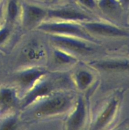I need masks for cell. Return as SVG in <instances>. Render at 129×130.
<instances>
[{"instance_id":"6da1fadb","label":"cell","mask_w":129,"mask_h":130,"mask_svg":"<svg viewBox=\"0 0 129 130\" xmlns=\"http://www.w3.org/2000/svg\"><path fill=\"white\" fill-rule=\"evenodd\" d=\"M38 29L48 32L69 34L92 40L86 30L77 24L71 23H45L38 27Z\"/></svg>"},{"instance_id":"7a4b0ae2","label":"cell","mask_w":129,"mask_h":130,"mask_svg":"<svg viewBox=\"0 0 129 130\" xmlns=\"http://www.w3.org/2000/svg\"><path fill=\"white\" fill-rule=\"evenodd\" d=\"M69 100L67 97L63 95L56 96L45 100L36 107L35 115L37 117L53 115L63 111L67 108Z\"/></svg>"},{"instance_id":"3957f363","label":"cell","mask_w":129,"mask_h":130,"mask_svg":"<svg viewBox=\"0 0 129 130\" xmlns=\"http://www.w3.org/2000/svg\"><path fill=\"white\" fill-rule=\"evenodd\" d=\"M51 40L57 46L80 54L89 53L92 51V48L86 43L70 38L53 35L51 37Z\"/></svg>"},{"instance_id":"277c9868","label":"cell","mask_w":129,"mask_h":130,"mask_svg":"<svg viewBox=\"0 0 129 130\" xmlns=\"http://www.w3.org/2000/svg\"><path fill=\"white\" fill-rule=\"evenodd\" d=\"M83 27L86 30L96 34L106 36H127L128 32L113 25L97 22L84 23Z\"/></svg>"},{"instance_id":"5b68a950","label":"cell","mask_w":129,"mask_h":130,"mask_svg":"<svg viewBox=\"0 0 129 130\" xmlns=\"http://www.w3.org/2000/svg\"><path fill=\"white\" fill-rule=\"evenodd\" d=\"M48 14L50 17L58 18L66 20H83L89 19V17L85 14L72 9L51 10L48 11Z\"/></svg>"},{"instance_id":"8992f818","label":"cell","mask_w":129,"mask_h":130,"mask_svg":"<svg viewBox=\"0 0 129 130\" xmlns=\"http://www.w3.org/2000/svg\"><path fill=\"white\" fill-rule=\"evenodd\" d=\"M53 89V84L50 81H44L36 85L26 96L24 102V106H27L30 104L38 97L49 94L52 91Z\"/></svg>"},{"instance_id":"52a82bcc","label":"cell","mask_w":129,"mask_h":130,"mask_svg":"<svg viewBox=\"0 0 129 130\" xmlns=\"http://www.w3.org/2000/svg\"><path fill=\"white\" fill-rule=\"evenodd\" d=\"M85 110L83 100L78 99L75 111L68 119V126L69 129H78L82 126L85 118Z\"/></svg>"},{"instance_id":"ba28073f","label":"cell","mask_w":129,"mask_h":130,"mask_svg":"<svg viewBox=\"0 0 129 130\" xmlns=\"http://www.w3.org/2000/svg\"><path fill=\"white\" fill-rule=\"evenodd\" d=\"M44 73L45 71L42 69H29L20 74L18 76V80L23 86L29 87L34 85L35 81L40 79Z\"/></svg>"},{"instance_id":"9c48e42d","label":"cell","mask_w":129,"mask_h":130,"mask_svg":"<svg viewBox=\"0 0 129 130\" xmlns=\"http://www.w3.org/2000/svg\"><path fill=\"white\" fill-rule=\"evenodd\" d=\"M116 107H117V101L116 99H113L106 107L105 110L97 118L96 124H95V129H100L102 128L106 123H108L115 113Z\"/></svg>"},{"instance_id":"30bf717a","label":"cell","mask_w":129,"mask_h":130,"mask_svg":"<svg viewBox=\"0 0 129 130\" xmlns=\"http://www.w3.org/2000/svg\"><path fill=\"white\" fill-rule=\"evenodd\" d=\"M46 15V11L40 8L28 5L25 9V20L27 24H32L40 21Z\"/></svg>"},{"instance_id":"8fae6325","label":"cell","mask_w":129,"mask_h":130,"mask_svg":"<svg viewBox=\"0 0 129 130\" xmlns=\"http://www.w3.org/2000/svg\"><path fill=\"white\" fill-rule=\"evenodd\" d=\"M16 96L14 91L9 88L3 89L0 91V110H9L16 104Z\"/></svg>"},{"instance_id":"7c38bea8","label":"cell","mask_w":129,"mask_h":130,"mask_svg":"<svg viewBox=\"0 0 129 130\" xmlns=\"http://www.w3.org/2000/svg\"><path fill=\"white\" fill-rule=\"evenodd\" d=\"M97 67L106 71H125L128 69V61H104L97 64Z\"/></svg>"},{"instance_id":"4fadbf2b","label":"cell","mask_w":129,"mask_h":130,"mask_svg":"<svg viewBox=\"0 0 129 130\" xmlns=\"http://www.w3.org/2000/svg\"><path fill=\"white\" fill-rule=\"evenodd\" d=\"M92 81V76L87 71H80L77 76V81L81 88H85Z\"/></svg>"},{"instance_id":"5bb4252c","label":"cell","mask_w":129,"mask_h":130,"mask_svg":"<svg viewBox=\"0 0 129 130\" xmlns=\"http://www.w3.org/2000/svg\"><path fill=\"white\" fill-rule=\"evenodd\" d=\"M54 57L56 62L58 63H61V64L73 63L76 61L75 58H73L70 55H68L67 53H63V52L58 50L54 52Z\"/></svg>"},{"instance_id":"9a60e30c","label":"cell","mask_w":129,"mask_h":130,"mask_svg":"<svg viewBox=\"0 0 129 130\" xmlns=\"http://www.w3.org/2000/svg\"><path fill=\"white\" fill-rule=\"evenodd\" d=\"M99 6L103 11L111 12L118 8V3L116 0H99Z\"/></svg>"},{"instance_id":"2e32d148","label":"cell","mask_w":129,"mask_h":130,"mask_svg":"<svg viewBox=\"0 0 129 130\" xmlns=\"http://www.w3.org/2000/svg\"><path fill=\"white\" fill-rule=\"evenodd\" d=\"M18 8L15 0H11L8 6V13L11 20H14L18 15Z\"/></svg>"},{"instance_id":"e0dca14e","label":"cell","mask_w":129,"mask_h":130,"mask_svg":"<svg viewBox=\"0 0 129 130\" xmlns=\"http://www.w3.org/2000/svg\"><path fill=\"white\" fill-rule=\"evenodd\" d=\"M44 53L40 50H37L35 48H30L27 52V55L28 58L30 60H37L43 55Z\"/></svg>"},{"instance_id":"ac0fdd59","label":"cell","mask_w":129,"mask_h":130,"mask_svg":"<svg viewBox=\"0 0 129 130\" xmlns=\"http://www.w3.org/2000/svg\"><path fill=\"white\" fill-rule=\"evenodd\" d=\"M16 128V121L15 119H9L1 125V129H13Z\"/></svg>"},{"instance_id":"d6986e66","label":"cell","mask_w":129,"mask_h":130,"mask_svg":"<svg viewBox=\"0 0 129 130\" xmlns=\"http://www.w3.org/2000/svg\"><path fill=\"white\" fill-rule=\"evenodd\" d=\"M9 34V30L7 28H3L0 30V44L7 38Z\"/></svg>"},{"instance_id":"ffe728a7","label":"cell","mask_w":129,"mask_h":130,"mask_svg":"<svg viewBox=\"0 0 129 130\" xmlns=\"http://www.w3.org/2000/svg\"><path fill=\"white\" fill-rule=\"evenodd\" d=\"M78 1L81 4L89 8H93L96 5L94 0H78Z\"/></svg>"},{"instance_id":"44dd1931","label":"cell","mask_w":129,"mask_h":130,"mask_svg":"<svg viewBox=\"0 0 129 130\" xmlns=\"http://www.w3.org/2000/svg\"><path fill=\"white\" fill-rule=\"evenodd\" d=\"M1 15H2V6L0 5V20H1Z\"/></svg>"},{"instance_id":"7402d4cb","label":"cell","mask_w":129,"mask_h":130,"mask_svg":"<svg viewBox=\"0 0 129 130\" xmlns=\"http://www.w3.org/2000/svg\"><path fill=\"white\" fill-rule=\"evenodd\" d=\"M52 2H55V1H56L57 0H51Z\"/></svg>"}]
</instances>
